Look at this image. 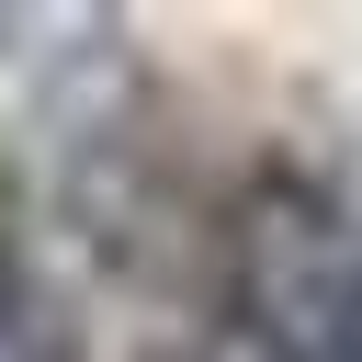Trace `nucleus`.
<instances>
[{
	"mask_svg": "<svg viewBox=\"0 0 362 362\" xmlns=\"http://www.w3.org/2000/svg\"><path fill=\"white\" fill-rule=\"evenodd\" d=\"M0 362H90V328L23 226H0Z\"/></svg>",
	"mask_w": 362,
	"mask_h": 362,
	"instance_id": "nucleus-1",
	"label": "nucleus"
},
{
	"mask_svg": "<svg viewBox=\"0 0 362 362\" xmlns=\"http://www.w3.org/2000/svg\"><path fill=\"white\" fill-rule=\"evenodd\" d=\"M272 362H362V249L305 272L283 294V328H272Z\"/></svg>",
	"mask_w": 362,
	"mask_h": 362,
	"instance_id": "nucleus-2",
	"label": "nucleus"
}]
</instances>
